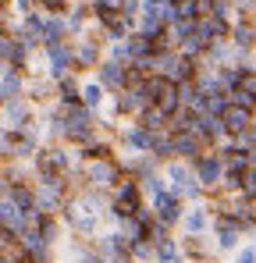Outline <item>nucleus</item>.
Listing matches in <instances>:
<instances>
[{
	"label": "nucleus",
	"mask_w": 256,
	"mask_h": 263,
	"mask_svg": "<svg viewBox=\"0 0 256 263\" xmlns=\"http://www.w3.org/2000/svg\"><path fill=\"white\" fill-rule=\"evenodd\" d=\"M96 82L107 89V92H118L121 89V82H125V64H118V61H100L96 64Z\"/></svg>",
	"instance_id": "17"
},
{
	"label": "nucleus",
	"mask_w": 256,
	"mask_h": 263,
	"mask_svg": "<svg viewBox=\"0 0 256 263\" xmlns=\"http://www.w3.org/2000/svg\"><path fill=\"white\" fill-rule=\"evenodd\" d=\"M7 199H11L22 214H32V210H36V192H32V181H14V185H7Z\"/></svg>",
	"instance_id": "19"
},
{
	"label": "nucleus",
	"mask_w": 256,
	"mask_h": 263,
	"mask_svg": "<svg viewBox=\"0 0 256 263\" xmlns=\"http://www.w3.org/2000/svg\"><path fill=\"white\" fill-rule=\"evenodd\" d=\"M210 228H213V238H217V249L221 253L239 249V235H242L239 220H231L228 214H210Z\"/></svg>",
	"instance_id": "7"
},
{
	"label": "nucleus",
	"mask_w": 256,
	"mask_h": 263,
	"mask_svg": "<svg viewBox=\"0 0 256 263\" xmlns=\"http://www.w3.org/2000/svg\"><path fill=\"white\" fill-rule=\"evenodd\" d=\"M71 46H75V71H89V68H96V64L103 61V40L93 36V32L75 36Z\"/></svg>",
	"instance_id": "6"
},
{
	"label": "nucleus",
	"mask_w": 256,
	"mask_h": 263,
	"mask_svg": "<svg viewBox=\"0 0 256 263\" xmlns=\"http://www.w3.org/2000/svg\"><path fill=\"white\" fill-rule=\"evenodd\" d=\"M135 125H142L146 132H164V125H168V118L157 110V107H142L139 114H135Z\"/></svg>",
	"instance_id": "30"
},
{
	"label": "nucleus",
	"mask_w": 256,
	"mask_h": 263,
	"mask_svg": "<svg viewBox=\"0 0 256 263\" xmlns=\"http://www.w3.org/2000/svg\"><path fill=\"white\" fill-rule=\"evenodd\" d=\"M93 253L100 256V260H114V256H121V253H128V238L121 235V231H107V235H100L96 242H93Z\"/></svg>",
	"instance_id": "13"
},
{
	"label": "nucleus",
	"mask_w": 256,
	"mask_h": 263,
	"mask_svg": "<svg viewBox=\"0 0 256 263\" xmlns=\"http://www.w3.org/2000/svg\"><path fill=\"white\" fill-rule=\"evenodd\" d=\"M29 164H32V171H36L32 181H50V178H61V175L71 171V153H68L64 146H40Z\"/></svg>",
	"instance_id": "1"
},
{
	"label": "nucleus",
	"mask_w": 256,
	"mask_h": 263,
	"mask_svg": "<svg viewBox=\"0 0 256 263\" xmlns=\"http://www.w3.org/2000/svg\"><path fill=\"white\" fill-rule=\"evenodd\" d=\"M111 7L118 14H125V18H135L139 14V0H111Z\"/></svg>",
	"instance_id": "32"
},
{
	"label": "nucleus",
	"mask_w": 256,
	"mask_h": 263,
	"mask_svg": "<svg viewBox=\"0 0 256 263\" xmlns=\"http://www.w3.org/2000/svg\"><path fill=\"white\" fill-rule=\"evenodd\" d=\"M29 118H32V103L25 96H14V100H4L0 103V125L4 128H22Z\"/></svg>",
	"instance_id": "10"
},
{
	"label": "nucleus",
	"mask_w": 256,
	"mask_h": 263,
	"mask_svg": "<svg viewBox=\"0 0 256 263\" xmlns=\"http://www.w3.org/2000/svg\"><path fill=\"white\" fill-rule=\"evenodd\" d=\"M36 4H40L43 11H50V14H64L75 0H36Z\"/></svg>",
	"instance_id": "33"
},
{
	"label": "nucleus",
	"mask_w": 256,
	"mask_h": 263,
	"mask_svg": "<svg viewBox=\"0 0 256 263\" xmlns=\"http://www.w3.org/2000/svg\"><path fill=\"white\" fill-rule=\"evenodd\" d=\"M4 196H7V181L0 178V199H4Z\"/></svg>",
	"instance_id": "39"
},
{
	"label": "nucleus",
	"mask_w": 256,
	"mask_h": 263,
	"mask_svg": "<svg viewBox=\"0 0 256 263\" xmlns=\"http://www.w3.org/2000/svg\"><path fill=\"white\" fill-rule=\"evenodd\" d=\"M75 263H107V260H100L93 249H85V253H79V256H75Z\"/></svg>",
	"instance_id": "35"
},
{
	"label": "nucleus",
	"mask_w": 256,
	"mask_h": 263,
	"mask_svg": "<svg viewBox=\"0 0 256 263\" xmlns=\"http://www.w3.org/2000/svg\"><path fill=\"white\" fill-rule=\"evenodd\" d=\"M22 228H25V214H22V210L4 196V199H0V231H4L7 238H18V235H22Z\"/></svg>",
	"instance_id": "15"
},
{
	"label": "nucleus",
	"mask_w": 256,
	"mask_h": 263,
	"mask_svg": "<svg viewBox=\"0 0 256 263\" xmlns=\"http://www.w3.org/2000/svg\"><path fill=\"white\" fill-rule=\"evenodd\" d=\"M178 253H181V260H196V256H210V246L203 235H185L178 242Z\"/></svg>",
	"instance_id": "27"
},
{
	"label": "nucleus",
	"mask_w": 256,
	"mask_h": 263,
	"mask_svg": "<svg viewBox=\"0 0 256 263\" xmlns=\"http://www.w3.org/2000/svg\"><path fill=\"white\" fill-rule=\"evenodd\" d=\"M64 25H68V36H82L89 25V4H71L64 11Z\"/></svg>",
	"instance_id": "25"
},
{
	"label": "nucleus",
	"mask_w": 256,
	"mask_h": 263,
	"mask_svg": "<svg viewBox=\"0 0 256 263\" xmlns=\"http://www.w3.org/2000/svg\"><path fill=\"white\" fill-rule=\"evenodd\" d=\"M11 4H14V7H18V11H25V14H29V11H32V4H36V0H11Z\"/></svg>",
	"instance_id": "36"
},
{
	"label": "nucleus",
	"mask_w": 256,
	"mask_h": 263,
	"mask_svg": "<svg viewBox=\"0 0 256 263\" xmlns=\"http://www.w3.org/2000/svg\"><path fill=\"white\" fill-rule=\"evenodd\" d=\"M185 263H213L210 256H196V260H185Z\"/></svg>",
	"instance_id": "38"
},
{
	"label": "nucleus",
	"mask_w": 256,
	"mask_h": 263,
	"mask_svg": "<svg viewBox=\"0 0 256 263\" xmlns=\"http://www.w3.org/2000/svg\"><path fill=\"white\" fill-rule=\"evenodd\" d=\"M146 199H142V192H139V185H135V178H121L114 189H111V217L121 220V217H132V214H139V206H142Z\"/></svg>",
	"instance_id": "2"
},
{
	"label": "nucleus",
	"mask_w": 256,
	"mask_h": 263,
	"mask_svg": "<svg viewBox=\"0 0 256 263\" xmlns=\"http://www.w3.org/2000/svg\"><path fill=\"white\" fill-rule=\"evenodd\" d=\"M25 263H32V260H25Z\"/></svg>",
	"instance_id": "42"
},
{
	"label": "nucleus",
	"mask_w": 256,
	"mask_h": 263,
	"mask_svg": "<svg viewBox=\"0 0 256 263\" xmlns=\"http://www.w3.org/2000/svg\"><path fill=\"white\" fill-rule=\"evenodd\" d=\"M0 132H4V125H0Z\"/></svg>",
	"instance_id": "41"
},
{
	"label": "nucleus",
	"mask_w": 256,
	"mask_h": 263,
	"mask_svg": "<svg viewBox=\"0 0 256 263\" xmlns=\"http://www.w3.org/2000/svg\"><path fill=\"white\" fill-rule=\"evenodd\" d=\"M189 167H192V175H196V181H199V185H203L207 192L221 185V175H224V164H221V157H217L213 149H203V153H199V157H196V160H192Z\"/></svg>",
	"instance_id": "5"
},
{
	"label": "nucleus",
	"mask_w": 256,
	"mask_h": 263,
	"mask_svg": "<svg viewBox=\"0 0 256 263\" xmlns=\"http://www.w3.org/2000/svg\"><path fill=\"white\" fill-rule=\"evenodd\" d=\"M22 92H25V71L4 68V71H0V96H4V100H14V96H22Z\"/></svg>",
	"instance_id": "21"
},
{
	"label": "nucleus",
	"mask_w": 256,
	"mask_h": 263,
	"mask_svg": "<svg viewBox=\"0 0 256 263\" xmlns=\"http://www.w3.org/2000/svg\"><path fill=\"white\" fill-rule=\"evenodd\" d=\"M171 149H174V157H178V160L192 164V160H196L203 149H210V146H207L196 132H174V135H171Z\"/></svg>",
	"instance_id": "9"
},
{
	"label": "nucleus",
	"mask_w": 256,
	"mask_h": 263,
	"mask_svg": "<svg viewBox=\"0 0 256 263\" xmlns=\"http://www.w3.org/2000/svg\"><path fill=\"white\" fill-rule=\"evenodd\" d=\"M68 40V25H64V14H43V46L61 43Z\"/></svg>",
	"instance_id": "23"
},
{
	"label": "nucleus",
	"mask_w": 256,
	"mask_h": 263,
	"mask_svg": "<svg viewBox=\"0 0 256 263\" xmlns=\"http://www.w3.org/2000/svg\"><path fill=\"white\" fill-rule=\"evenodd\" d=\"M22 96H25V100H29V103H50V100H53V96H57V82H46V79H32V82H29V79H25V92H22Z\"/></svg>",
	"instance_id": "20"
},
{
	"label": "nucleus",
	"mask_w": 256,
	"mask_h": 263,
	"mask_svg": "<svg viewBox=\"0 0 256 263\" xmlns=\"http://www.w3.org/2000/svg\"><path fill=\"white\" fill-rule=\"evenodd\" d=\"M150 142H153V132H146L142 125H125L121 128V146L125 153H150Z\"/></svg>",
	"instance_id": "16"
},
{
	"label": "nucleus",
	"mask_w": 256,
	"mask_h": 263,
	"mask_svg": "<svg viewBox=\"0 0 256 263\" xmlns=\"http://www.w3.org/2000/svg\"><path fill=\"white\" fill-rule=\"evenodd\" d=\"M79 157H82V160H103V157H114V142H111V139H100V135H93L89 142H82Z\"/></svg>",
	"instance_id": "26"
},
{
	"label": "nucleus",
	"mask_w": 256,
	"mask_h": 263,
	"mask_svg": "<svg viewBox=\"0 0 256 263\" xmlns=\"http://www.w3.org/2000/svg\"><path fill=\"white\" fill-rule=\"evenodd\" d=\"M153 260H157V263H185V260H181V253H178V238H174V235L160 238V242L153 246Z\"/></svg>",
	"instance_id": "28"
},
{
	"label": "nucleus",
	"mask_w": 256,
	"mask_h": 263,
	"mask_svg": "<svg viewBox=\"0 0 256 263\" xmlns=\"http://www.w3.org/2000/svg\"><path fill=\"white\" fill-rule=\"evenodd\" d=\"M196 135L207 142V146H221L228 135H224V125H221V118L217 114H199L196 118Z\"/></svg>",
	"instance_id": "18"
},
{
	"label": "nucleus",
	"mask_w": 256,
	"mask_h": 263,
	"mask_svg": "<svg viewBox=\"0 0 256 263\" xmlns=\"http://www.w3.org/2000/svg\"><path fill=\"white\" fill-rule=\"evenodd\" d=\"M221 125H224V135H239V132L253 128V107H239V103H228L221 114Z\"/></svg>",
	"instance_id": "12"
},
{
	"label": "nucleus",
	"mask_w": 256,
	"mask_h": 263,
	"mask_svg": "<svg viewBox=\"0 0 256 263\" xmlns=\"http://www.w3.org/2000/svg\"><path fill=\"white\" fill-rule=\"evenodd\" d=\"M18 36H22L25 43L32 46V50L43 43V14H40V11H29V14H25V22H22Z\"/></svg>",
	"instance_id": "24"
},
{
	"label": "nucleus",
	"mask_w": 256,
	"mask_h": 263,
	"mask_svg": "<svg viewBox=\"0 0 256 263\" xmlns=\"http://www.w3.org/2000/svg\"><path fill=\"white\" fill-rule=\"evenodd\" d=\"M128 256H132L135 263L153 260V242H146V238H135V242H128Z\"/></svg>",
	"instance_id": "31"
},
{
	"label": "nucleus",
	"mask_w": 256,
	"mask_h": 263,
	"mask_svg": "<svg viewBox=\"0 0 256 263\" xmlns=\"http://www.w3.org/2000/svg\"><path fill=\"white\" fill-rule=\"evenodd\" d=\"M0 103H4V96H0Z\"/></svg>",
	"instance_id": "40"
},
{
	"label": "nucleus",
	"mask_w": 256,
	"mask_h": 263,
	"mask_svg": "<svg viewBox=\"0 0 256 263\" xmlns=\"http://www.w3.org/2000/svg\"><path fill=\"white\" fill-rule=\"evenodd\" d=\"M111 263H135V260H132L128 253H121V256H114V260H111Z\"/></svg>",
	"instance_id": "37"
},
{
	"label": "nucleus",
	"mask_w": 256,
	"mask_h": 263,
	"mask_svg": "<svg viewBox=\"0 0 256 263\" xmlns=\"http://www.w3.org/2000/svg\"><path fill=\"white\" fill-rule=\"evenodd\" d=\"M53 82H57V103H61V107L82 103V100H79V79H75V71H68V75H61V79H53Z\"/></svg>",
	"instance_id": "22"
},
{
	"label": "nucleus",
	"mask_w": 256,
	"mask_h": 263,
	"mask_svg": "<svg viewBox=\"0 0 256 263\" xmlns=\"http://www.w3.org/2000/svg\"><path fill=\"white\" fill-rule=\"evenodd\" d=\"M46 61H50V75L61 79V75H68V71H75V46L68 43V40L50 43L46 46Z\"/></svg>",
	"instance_id": "8"
},
{
	"label": "nucleus",
	"mask_w": 256,
	"mask_h": 263,
	"mask_svg": "<svg viewBox=\"0 0 256 263\" xmlns=\"http://www.w3.org/2000/svg\"><path fill=\"white\" fill-rule=\"evenodd\" d=\"M79 100H82V107L96 110V107H103V100H107V89H103L100 82H96V79H93V82L79 86Z\"/></svg>",
	"instance_id": "29"
},
{
	"label": "nucleus",
	"mask_w": 256,
	"mask_h": 263,
	"mask_svg": "<svg viewBox=\"0 0 256 263\" xmlns=\"http://www.w3.org/2000/svg\"><path fill=\"white\" fill-rule=\"evenodd\" d=\"M82 185L89 189H114L118 181H121V167H118V160L114 157H103V160H82Z\"/></svg>",
	"instance_id": "3"
},
{
	"label": "nucleus",
	"mask_w": 256,
	"mask_h": 263,
	"mask_svg": "<svg viewBox=\"0 0 256 263\" xmlns=\"http://www.w3.org/2000/svg\"><path fill=\"white\" fill-rule=\"evenodd\" d=\"M150 203H153V220H160L164 228H174L178 217H181V210H185V199L178 196V192H171V189H160L157 196H150Z\"/></svg>",
	"instance_id": "4"
},
{
	"label": "nucleus",
	"mask_w": 256,
	"mask_h": 263,
	"mask_svg": "<svg viewBox=\"0 0 256 263\" xmlns=\"http://www.w3.org/2000/svg\"><path fill=\"white\" fill-rule=\"evenodd\" d=\"M228 43L235 53H253V43H256V25L253 18H235L231 29H228Z\"/></svg>",
	"instance_id": "11"
},
{
	"label": "nucleus",
	"mask_w": 256,
	"mask_h": 263,
	"mask_svg": "<svg viewBox=\"0 0 256 263\" xmlns=\"http://www.w3.org/2000/svg\"><path fill=\"white\" fill-rule=\"evenodd\" d=\"M181 235H203L207 228H210V210L203 206V203H196V206H189V210H181Z\"/></svg>",
	"instance_id": "14"
},
{
	"label": "nucleus",
	"mask_w": 256,
	"mask_h": 263,
	"mask_svg": "<svg viewBox=\"0 0 256 263\" xmlns=\"http://www.w3.org/2000/svg\"><path fill=\"white\" fill-rule=\"evenodd\" d=\"M235 263H256V249H253V246L235 249Z\"/></svg>",
	"instance_id": "34"
}]
</instances>
